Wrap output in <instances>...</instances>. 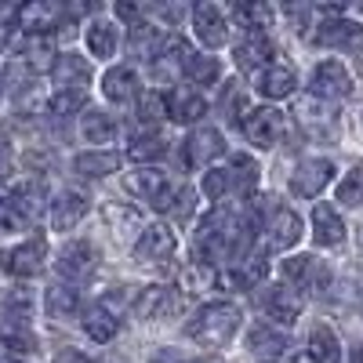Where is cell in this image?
<instances>
[{
	"instance_id": "1",
	"label": "cell",
	"mask_w": 363,
	"mask_h": 363,
	"mask_svg": "<svg viewBox=\"0 0 363 363\" xmlns=\"http://www.w3.org/2000/svg\"><path fill=\"white\" fill-rule=\"evenodd\" d=\"M55 95H51V109L58 116H69L84 106L87 99V84H91V69L80 55H55Z\"/></svg>"
},
{
	"instance_id": "2",
	"label": "cell",
	"mask_w": 363,
	"mask_h": 363,
	"mask_svg": "<svg viewBox=\"0 0 363 363\" xmlns=\"http://www.w3.org/2000/svg\"><path fill=\"white\" fill-rule=\"evenodd\" d=\"M240 320H244V313H240L233 301H211V306H203L193 323H189V338L196 345H207V349H218V345H229L236 338L240 330Z\"/></svg>"
},
{
	"instance_id": "3",
	"label": "cell",
	"mask_w": 363,
	"mask_h": 363,
	"mask_svg": "<svg viewBox=\"0 0 363 363\" xmlns=\"http://www.w3.org/2000/svg\"><path fill=\"white\" fill-rule=\"evenodd\" d=\"M301 218L291 207H272L269 218L258 229V255H284L301 240Z\"/></svg>"
},
{
	"instance_id": "4",
	"label": "cell",
	"mask_w": 363,
	"mask_h": 363,
	"mask_svg": "<svg viewBox=\"0 0 363 363\" xmlns=\"http://www.w3.org/2000/svg\"><path fill=\"white\" fill-rule=\"evenodd\" d=\"M294 120H298V128L306 131L313 142H330V138H338V128H342L338 109L327 106V102H320V99H301L298 109H294Z\"/></svg>"
},
{
	"instance_id": "5",
	"label": "cell",
	"mask_w": 363,
	"mask_h": 363,
	"mask_svg": "<svg viewBox=\"0 0 363 363\" xmlns=\"http://www.w3.org/2000/svg\"><path fill=\"white\" fill-rule=\"evenodd\" d=\"M280 272H284L287 287L309 291V294H320V291H327V284H330L327 262H320V258H313V255H294V258H287V262L280 265Z\"/></svg>"
},
{
	"instance_id": "6",
	"label": "cell",
	"mask_w": 363,
	"mask_h": 363,
	"mask_svg": "<svg viewBox=\"0 0 363 363\" xmlns=\"http://www.w3.org/2000/svg\"><path fill=\"white\" fill-rule=\"evenodd\" d=\"M225 153V138L218 128H196L186 142H182V164L189 171H200L207 167L211 160H218Z\"/></svg>"
},
{
	"instance_id": "7",
	"label": "cell",
	"mask_w": 363,
	"mask_h": 363,
	"mask_svg": "<svg viewBox=\"0 0 363 363\" xmlns=\"http://www.w3.org/2000/svg\"><path fill=\"white\" fill-rule=\"evenodd\" d=\"M284 131H287V116H284L280 109H272V106L255 109V113H247V116H244V135H247V142H251V145H258V149H272V145H280Z\"/></svg>"
},
{
	"instance_id": "8",
	"label": "cell",
	"mask_w": 363,
	"mask_h": 363,
	"mask_svg": "<svg viewBox=\"0 0 363 363\" xmlns=\"http://www.w3.org/2000/svg\"><path fill=\"white\" fill-rule=\"evenodd\" d=\"M309 87H313V99H320V102L345 99V95H352V73H349L345 62H338V58H327V62H320L313 69Z\"/></svg>"
},
{
	"instance_id": "9",
	"label": "cell",
	"mask_w": 363,
	"mask_h": 363,
	"mask_svg": "<svg viewBox=\"0 0 363 363\" xmlns=\"http://www.w3.org/2000/svg\"><path fill=\"white\" fill-rule=\"evenodd\" d=\"M330 178H335V164L323 160V157H309V160H301L291 171V193L313 200V196H320L330 186Z\"/></svg>"
},
{
	"instance_id": "10",
	"label": "cell",
	"mask_w": 363,
	"mask_h": 363,
	"mask_svg": "<svg viewBox=\"0 0 363 363\" xmlns=\"http://www.w3.org/2000/svg\"><path fill=\"white\" fill-rule=\"evenodd\" d=\"M0 262H4V269L11 272V277H18V280L37 277V272L44 269V262H48V244H44V236L22 240L18 247H11L8 255H0Z\"/></svg>"
},
{
	"instance_id": "11",
	"label": "cell",
	"mask_w": 363,
	"mask_h": 363,
	"mask_svg": "<svg viewBox=\"0 0 363 363\" xmlns=\"http://www.w3.org/2000/svg\"><path fill=\"white\" fill-rule=\"evenodd\" d=\"M174 247H178V240L167 225H145L142 236L135 240V262L142 265H164L174 258Z\"/></svg>"
},
{
	"instance_id": "12",
	"label": "cell",
	"mask_w": 363,
	"mask_h": 363,
	"mask_svg": "<svg viewBox=\"0 0 363 363\" xmlns=\"http://www.w3.org/2000/svg\"><path fill=\"white\" fill-rule=\"evenodd\" d=\"M258 306L269 320H280V323H294L301 316V294L287 284H265L258 291Z\"/></svg>"
},
{
	"instance_id": "13",
	"label": "cell",
	"mask_w": 363,
	"mask_h": 363,
	"mask_svg": "<svg viewBox=\"0 0 363 363\" xmlns=\"http://www.w3.org/2000/svg\"><path fill=\"white\" fill-rule=\"evenodd\" d=\"M320 48H338V51H363V22L352 18H327L316 29Z\"/></svg>"
},
{
	"instance_id": "14",
	"label": "cell",
	"mask_w": 363,
	"mask_h": 363,
	"mask_svg": "<svg viewBox=\"0 0 363 363\" xmlns=\"http://www.w3.org/2000/svg\"><path fill=\"white\" fill-rule=\"evenodd\" d=\"M91 269H95V247H91L87 240H73V244H66L62 251H58V277H62L69 287L87 280Z\"/></svg>"
},
{
	"instance_id": "15",
	"label": "cell",
	"mask_w": 363,
	"mask_h": 363,
	"mask_svg": "<svg viewBox=\"0 0 363 363\" xmlns=\"http://www.w3.org/2000/svg\"><path fill=\"white\" fill-rule=\"evenodd\" d=\"M247 349H251V356L258 359V363H280L284 356H287V338L280 335L277 327H269V323H255L251 330H247Z\"/></svg>"
},
{
	"instance_id": "16",
	"label": "cell",
	"mask_w": 363,
	"mask_h": 363,
	"mask_svg": "<svg viewBox=\"0 0 363 363\" xmlns=\"http://www.w3.org/2000/svg\"><path fill=\"white\" fill-rule=\"evenodd\" d=\"M87 215V196L77 189H62L51 200V229L55 233H69L80 225V218Z\"/></svg>"
},
{
	"instance_id": "17",
	"label": "cell",
	"mask_w": 363,
	"mask_h": 363,
	"mask_svg": "<svg viewBox=\"0 0 363 363\" xmlns=\"http://www.w3.org/2000/svg\"><path fill=\"white\" fill-rule=\"evenodd\" d=\"M193 29H196V37L203 48H222L229 44V26L222 18V11L215 4H196L193 8Z\"/></svg>"
},
{
	"instance_id": "18",
	"label": "cell",
	"mask_w": 363,
	"mask_h": 363,
	"mask_svg": "<svg viewBox=\"0 0 363 363\" xmlns=\"http://www.w3.org/2000/svg\"><path fill=\"white\" fill-rule=\"evenodd\" d=\"M128 189L138 196V200H145V203H160L167 193H171V178L160 171V167H138L135 174H128Z\"/></svg>"
},
{
	"instance_id": "19",
	"label": "cell",
	"mask_w": 363,
	"mask_h": 363,
	"mask_svg": "<svg viewBox=\"0 0 363 363\" xmlns=\"http://www.w3.org/2000/svg\"><path fill=\"white\" fill-rule=\"evenodd\" d=\"M313 236L320 247H338L345 240V222L330 203H316L313 207Z\"/></svg>"
},
{
	"instance_id": "20",
	"label": "cell",
	"mask_w": 363,
	"mask_h": 363,
	"mask_svg": "<svg viewBox=\"0 0 363 363\" xmlns=\"http://www.w3.org/2000/svg\"><path fill=\"white\" fill-rule=\"evenodd\" d=\"M258 95L262 99H291L294 95V87H298V77L287 69V66H265V69H258Z\"/></svg>"
},
{
	"instance_id": "21",
	"label": "cell",
	"mask_w": 363,
	"mask_h": 363,
	"mask_svg": "<svg viewBox=\"0 0 363 363\" xmlns=\"http://www.w3.org/2000/svg\"><path fill=\"white\" fill-rule=\"evenodd\" d=\"M178 294H174V287H145L142 291V298H138V313L145 316V320H164V316H171V313H178Z\"/></svg>"
},
{
	"instance_id": "22",
	"label": "cell",
	"mask_w": 363,
	"mask_h": 363,
	"mask_svg": "<svg viewBox=\"0 0 363 363\" xmlns=\"http://www.w3.org/2000/svg\"><path fill=\"white\" fill-rule=\"evenodd\" d=\"M15 18L22 22V29L29 37H40V33H51L62 18V8L58 4H29V8H18Z\"/></svg>"
},
{
	"instance_id": "23",
	"label": "cell",
	"mask_w": 363,
	"mask_h": 363,
	"mask_svg": "<svg viewBox=\"0 0 363 363\" xmlns=\"http://www.w3.org/2000/svg\"><path fill=\"white\" fill-rule=\"evenodd\" d=\"M309 363H342V342L327 323L309 330Z\"/></svg>"
},
{
	"instance_id": "24",
	"label": "cell",
	"mask_w": 363,
	"mask_h": 363,
	"mask_svg": "<svg viewBox=\"0 0 363 363\" xmlns=\"http://www.w3.org/2000/svg\"><path fill=\"white\" fill-rule=\"evenodd\" d=\"M44 309H48L51 320H73V316L80 313V294H77V287H69V284H55V287H48V294H44Z\"/></svg>"
},
{
	"instance_id": "25",
	"label": "cell",
	"mask_w": 363,
	"mask_h": 363,
	"mask_svg": "<svg viewBox=\"0 0 363 363\" xmlns=\"http://www.w3.org/2000/svg\"><path fill=\"white\" fill-rule=\"evenodd\" d=\"M102 91H106V99L109 102H131L138 95V77L128 69V66H116V69H106L102 77Z\"/></svg>"
},
{
	"instance_id": "26",
	"label": "cell",
	"mask_w": 363,
	"mask_h": 363,
	"mask_svg": "<svg viewBox=\"0 0 363 363\" xmlns=\"http://www.w3.org/2000/svg\"><path fill=\"white\" fill-rule=\"evenodd\" d=\"M80 323H84V330H87V338H91V342H109V338L116 335V327H120L116 313L106 309L102 301H99V306H87V313H84Z\"/></svg>"
},
{
	"instance_id": "27",
	"label": "cell",
	"mask_w": 363,
	"mask_h": 363,
	"mask_svg": "<svg viewBox=\"0 0 363 363\" xmlns=\"http://www.w3.org/2000/svg\"><path fill=\"white\" fill-rule=\"evenodd\" d=\"M164 44H167V37L160 33L157 26H135L131 29V55L135 58H145V62H153V58H160L164 55Z\"/></svg>"
},
{
	"instance_id": "28",
	"label": "cell",
	"mask_w": 363,
	"mask_h": 363,
	"mask_svg": "<svg viewBox=\"0 0 363 363\" xmlns=\"http://www.w3.org/2000/svg\"><path fill=\"white\" fill-rule=\"evenodd\" d=\"M120 167V157L116 153H109V149H91V153H80L77 160H73V171L80 174V178H106V174H113Z\"/></svg>"
},
{
	"instance_id": "29",
	"label": "cell",
	"mask_w": 363,
	"mask_h": 363,
	"mask_svg": "<svg viewBox=\"0 0 363 363\" xmlns=\"http://www.w3.org/2000/svg\"><path fill=\"white\" fill-rule=\"evenodd\" d=\"M84 40H87V51L95 55V58H113L116 55V26L113 22H91L87 29H84Z\"/></svg>"
},
{
	"instance_id": "30",
	"label": "cell",
	"mask_w": 363,
	"mask_h": 363,
	"mask_svg": "<svg viewBox=\"0 0 363 363\" xmlns=\"http://www.w3.org/2000/svg\"><path fill=\"white\" fill-rule=\"evenodd\" d=\"M233 55H236V66L240 69H265V62L272 58V44L262 33H251V40H244Z\"/></svg>"
},
{
	"instance_id": "31",
	"label": "cell",
	"mask_w": 363,
	"mask_h": 363,
	"mask_svg": "<svg viewBox=\"0 0 363 363\" xmlns=\"http://www.w3.org/2000/svg\"><path fill=\"white\" fill-rule=\"evenodd\" d=\"M80 128H84V138H87L91 145H109V142L116 138V116L91 109V113H84Z\"/></svg>"
},
{
	"instance_id": "32",
	"label": "cell",
	"mask_w": 363,
	"mask_h": 363,
	"mask_svg": "<svg viewBox=\"0 0 363 363\" xmlns=\"http://www.w3.org/2000/svg\"><path fill=\"white\" fill-rule=\"evenodd\" d=\"M157 211H164V215H171L174 222H189L193 218V211H196V193L189 186H171V193L157 203Z\"/></svg>"
},
{
	"instance_id": "33",
	"label": "cell",
	"mask_w": 363,
	"mask_h": 363,
	"mask_svg": "<svg viewBox=\"0 0 363 363\" xmlns=\"http://www.w3.org/2000/svg\"><path fill=\"white\" fill-rule=\"evenodd\" d=\"M222 171L229 178V193H251L258 186V164L251 157H233V164Z\"/></svg>"
},
{
	"instance_id": "34",
	"label": "cell",
	"mask_w": 363,
	"mask_h": 363,
	"mask_svg": "<svg viewBox=\"0 0 363 363\" xmlns=\"http://www.w3.org/2000/svg\"><path fill=\"white\" fill-rule=\"evenodd\" d=\"M182 69H186V80L196 84V87H211V84H218V80H222L218 58H207V55H193Z\"/></svg>"
},
{
	"instance_id": "35",
	"label": "cell",
	"mask_w": 363,
	"mask_h": 363,
	"mask_svg": "<svg viewBox=\"0 0 363 363\" xmlns=\"http://www.w3.org/2000/svg\"><path fill=\"white\" fill-rule=\"evenodd\" d=\"M0 342H4L11 352H33L37 349V338L29 335V323H22V320H8L4 327H0Z\"/></svg>"
},
{
	"instance_id": "36",
	"label": "cell",
	"mask_w": 363,
	"mask_h": 363,
	"mask_svg": "<svg viewBox=\"0 0 363 363\" xmlns=\"http://www.w3.org/2000/svg\"><path fill=\"white\" fill-rule=\"evenodd\" d=\"M128 153H131V160L145 164V160L164 157V153H167V145H164V138H160L157 131H145V135H135V142H131Z\"/></svg>"
},
{
	"instance_id": "37",
	"label": "cell",
	"mask_w": 363,
	"mask_h": 363,
	"mask_svg": "<svg viewBox=\"0 0 363 363\" xmlns=\"http://www.w3.org/2000/svg\"><path fill=\"white\" fill-rule=\"evenodd\" d=\"M338 203H345V207H363V164H356V167L338 182Z\"/></svg>"
},
{
	"instance_id": "38",
	"label": "cell",
	"mask_w": 363,
	"mask_h": 363,
	"mask_svg": "<svg viewBox=\"0 0 363 363\" xmlns=\"http://www.w3.org/2000/svg\"><path fill=\"white\" fill-rule=\"evenodd\" d=\"M160 116H167V95H160V91H145V95H138V120L142 124L153 128Z\"/></svg>"
},
{
	"instance_id": "39",
	"label": "cell",
	"mask_w": 363,
	"mask_h": 363,
	"mask_svg": "<svg viewBox=\"0 0 363 363\" xmlns=\"http://www.w3.org/2000/svg\"><path fill=\"white\" fill-rule=\"evenodd\" d=\"M203 113H207V102H203L200 95L174 99V102H171V109H167V116H171V120H178V124H193V120H200Z\"/></svg>"
},
{
	"instance_id": "40",
	"label": "cell",
	"mask_w": 363,
	"mask_h": 363,
	"mask_svg": "<svg viewBox=\"0 0 363 363\" xmlns=\"http://www.w3.org/2000/svg\"><path fill=\"white\" fill-rule=\"evenodd\" d=\"M229 193V178H225V171L218 167V171H207L203 174V196L207 200H222Z\"/></svg>"
},
{
	"instance_id": "41",
	"label": "cell",
	"mask_w": 363,
	"mask_h": 363,
	"mask_svg": "<svg viewBox=\"0 0 363 363\" xmlns=\"http://www.w3.org/2000/svg\"><path fill=\"white\" fill-rule=\"evenodd\" d=\"M240 15H244L251 22V29H265L272 22V11L265 4H247V8H240Z\"/></svg>"
},
{
	"instance_id": "42",
	"label": "cell",
	"mask_w": 363,
	"mask_h": 363,
	"mask_svg": "<svg viewBox=\"0 0 363 363\" xmlns=\"http://www.w3.org/2000/svg\"><path fill=\"white\" fill-rule=\"evenodd\" d=\"M240 109H244V95H240V87H236V84H229V87H225V95H222V113L233 120V113H240Z\"/></svg>"
},
{
	"instance_id": "43",
	"label": "cell",
	"mask_w": 363,
	"mask_h": 363,
	"mask_svg": "<svg viewBox=\"0 0 363 363\" xmlns=\"http://www.w3.org/2000/svg\"><path fill=\"white\" fill-rule=\"evenodd\" d=\"M11 164H15V157H11V145H8V142H0V182H8Z\"/></svg>"
},
{
	"instance_id": "44",
	"label": "cell",
	"mask_w": 363,
	"mask_h": 363,
	"mask_svg": "<svg viewBox=\"0 0 363 363\" xmlns=\"http://www.w3.org/2000/svg\"><path fill=\"white\" fill-rule=\"evenodd\" d=\"M51 363H95V359L84 356V352H77V349H62V352H58Z\"/></svg>"
},
{
	"instance_id": "45",
	"label": "cell",
	"mask_w": 363,
	"mask_h": 363,
	"mask_svg": "<svg viewBox=\"0 0 363 363\" xmlns=\"http://www.w3.org/2000/svg\"><path fill=\"white\" fill-rule=\"evenodd\" d=\"M8 37H11V11H0V48L8 44Z\"/></svg>"
},
{
	"instance_id": "46",
	"label": "cell",
	"mask_w": 363,
	"mask_h": 363,
	"mask_svg": "<svg viewBox=\"0 0 363 363\" xmlns=\"http://www.w3.org/2000/svg\"><path fill=\"white\" fill-rule=\"evenodd\" d=\"M0 99H4V69H0Z\"/></svg>"
}]
</instances>
